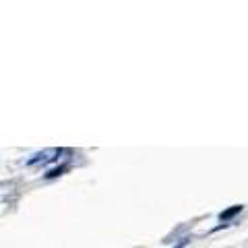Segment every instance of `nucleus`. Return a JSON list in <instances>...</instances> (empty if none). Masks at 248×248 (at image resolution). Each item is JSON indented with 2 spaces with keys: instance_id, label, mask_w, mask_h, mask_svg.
I'll use <instances>...</instances> for the list:
<instances>
[{
  "instance_id": "nucleus-2",
  "label": "nucleus",
  "mask_w": 248,
  "mask_h": 248,
  "mask_svg": "<svg viewBox=\"0 0 248 248\" xmlns=\"http://www.w3.org/2000/svg\"><path fill=\"white\" fill-rule=\"evenodd\" d=\"M240 211H242V207H240V205H234L232 209H228V211L219 213V219H221V221H228L230 217H234V215H236V213H240Z\"/></svg>"
},
{
  "instance_id": "nucleus-3",
  "label": "nucleus",
  "mask_w": 248,
  "mask_h": 248,
  "mask_svg": "<svg viewBox=\"0 0 248 248\" xmlns=\"http://www.w3.org/2000/svg\"><path fill=\"white\" fill-rule=\"evenodd\" d=\"M66 170V166H60V168H56V170H52V172H48L46 174V178H54V176H60L62 172Z\"/></svg>"
},
{
  "instance_id": "nucleus-1",
  "label": "nucleus",
  "mask_w": 248,
  "mask_h": 248,
  "mask_svg": "<svg viewBox=\"0 0 248 248\" xmlns=\"http://www.w3.org/2000/svg\"><path fill=\"white\" fill-rule=\"evenodd\" d=\"M62 151L60 149H44V151H40V153H35L33 157H31L29 161H27V166H37V164H48V161H54L58 157Z\"/></svg>"
}]
</instances>
